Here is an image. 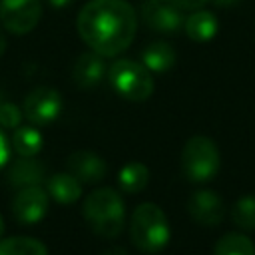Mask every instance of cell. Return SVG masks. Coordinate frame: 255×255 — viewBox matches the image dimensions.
Wrapping results in <instances>:
<instances>
[{
	"instance_id": "cell-1",
	"label": "cell",
	"mask_w": 255,
	"mask_h": 255,
	"mask_svg": "<svg viewBox=\"0 0 255 255\" xmlns=\"http://www.w3.org/2000/svg\"><path fill=\"white\" fill-rule=\"evenodd\" d=\"M76 30L92 52L114 58L133 42L137 14L126 0H90L78 12Z\"/></svg>"
},
{
	"instance_id": "cell-2",
	"label": "cell",
	"mask_w": 255,
	"mask_h": 255,
	"mask_svg": "<svg viewBox=\"0 0 255 255\" xmlns=\"http://www.w3.org/2000/svg\"><path fill=\"white\" fill-rule=\"evenodd\" d=\"M82 213L90 229L104 239H114L124 231L126 225L124 199L112 187H100L88 193L82 205Z\"/></svg>"
},
{
	"instance_id": "cell-3",
	"label": "cell",
	"mask_w": 255,
	"mask_h": 255,
	"mask_svg": "<svg viewBox=\"0 0 255 255\" xmlns=\"http://www.w3.org/2000/svg\"><path fill=\"white\" fill-rule=\"evenodd\" d=\"M129 237L137 251L155 255L169 243L171 229L163 209L151 201L139 203L129 217Z\"/></svg>"
},
{
	"instance_id": "cell-4",
	"label": "cell",
	"mask_w": 255,
	"mask_h": 255,
	"mask_svg": "<svg viewBox=\"0 0 255 255\" xmlns=\"http://www.w3.org/2000/svg\"><path fill=\"white\" fill-rule=\"evenodd\" d=\"M108 80L112 90L129 102H145L153 94L151 72L135 60L120 58L108 70Z\"/></svg>"
},
{
	"instance_id": "cell-5",
	"label": "cell",
	"mask_w": 255,
	"mask_h": 255,
	"mask_svg": "<svg viewBox=\"0 0 255 255\" xmlns=\"http://www.w3.org/2000/svg\"><path fill=\"white\" fill-rule=\"evenodd\" d=\"M181 171L193 183H203L219 171V149L207 135H193L181 149Z\"/></svg>"
},
{
	"instance_id": "cell-6",
	"label": "cell",
	"mask_w": 255,
	"mask_h": 255,
	"mask_svg": "<svg viewBox=\"0 0 255 255\" xmlns=\"http://www.w3.org/2000/svg\"><path fill=\"white\" fill-rule=\"evenodd\" d=\"M42 0H0V24L16 36L32 32L42 18Z\"/></svg>"
},
{
	"instance_id": "cell-7",
	"label": "cell",
	"mask_w": 255,
	"mask_h": 255,
	"mask_svg": "<svg viewBox=\"0 0 255 255\" xmlns=\"http://www.w3.org/2000/svg\"><path fill=\"white\" fill-rule=\"evenodd\" d=\"M62 108H64V100L56 88L38 86L24 98L22 114L34 126H48L54 120H58Z\"/></svg>"
},
{
	"instance_id": "cell-8",
	"label": "cell",
	"mask_w": 255,
	"mask_h": 255,
	"mask_svg": "<svg viewBox=\"0 0 255 255\" xmlns=\"http://www.w3.org/2000/svg\"><path fill=\"white\" fill-rule=\"evenodd\" d=\"M143 24L159 34H175L183 28V10L173 0H143L141 2Z\"/></svg>"
},
{
	"instance_id": "cell-9",
	"label": "cell",
	"mask_w": 255,
	"mask_h": 255,
	"mask_svg": "<svg viewBox=\"0 0 255 255\" xmlns=\"http://www.w3.org/2000/svg\"><path fill=\"white\" fill-rule=\"evenodd\" d=\"M50 205V195L40 185L20 187V191L12 199V213L22 225H34L40 223Z\"/></svg>"
},
{
	"instance_id": "cell-10",
	"label": "cell",
	"mask_w": 255,
	"mask_h": 255,
	"mask_svg": "<svg viewBox=\"0 0 255 255\" xmlns=\"http://www.w3.org/2000/svg\"><path fill=\"white\" fill-rule=\"evenodd\" d=\"M191 219L205 227H215L225 217V203L213 189H197L187 199Z\"/></svg>"
},
{
	"instance_id": "cell-11",
	"label": "cell",
	"mask_w": 255,
	"mask_h": 255,
	"mask_svg": "<svg viewBox=\"0 0 255 255\" xmlns=\"http://www.w3.org/2000/svg\"><path fill=\"white\" fill-rule=\"evenodd\" d=\"M66 165H68V171L74 177H78L82 183H98L108 173V165L102 159V155L88 149L70 153Z\"/></svg>"
},
{
	"instance_id": "cell-12",
	"label": "cell",
	"mask_w": 255,
	"mask_h": 255,
	"mask_svg": "<svg viewBox=\"0 0 255 255\" xmlns=\"http://www.w3.org/2000/svg\"><path fill=\"white\" fill-rule=\"evenodd\" d=\"M106 72L108 70H106L104 56H100L96 52H84V54H80V58L76 60V64L72 68V78L78 88L92 90L104 80Z\"/></svg>"
},
{
	"instance_id": "cell-13",
	"label": "cell",
	"mask_w": 255,
	"mask_h": 255,
	"mask_svg": "<svg viewBox=\"0 0 255 255\" xmlns=\"http://www.w3.org/2000/svg\"><path fill=\"white\" fill-rule=\"evenodd\" d=\"M46 191L48 195L60 203V205H72L80 199L82 195V181L78 177H74L70 171H58L52 173L46 181Z\"/></svg>"
},
{
	"instance_id": "cell-14",
	"label": "cell",
	"mask_w": 255,
	"mask_h": 255,
	"mask_svg": "<svg viewBox=\"0 0 255 255\" xmlns=\"http://www.w3.org/2000/svg\"><path fill=\"white\" fill-rule=\"evenodd\" d=\"M44 179H46V167L36 157H22L20 155V159H16L8 171V181L16 187L40 185Z\"/></svg>"
},
{
	"instance_id": "cell-15",
	"label": "cell",
	"mask_w": 255,
	"mask_h": 255,
	"mask_svg": "<svg viewBox=\"0 0 255 255\" xmlns=\"http://www.w3.org/2000/svg\"><path fill=\"white\" fill-rule=\"evenodd\" d=\"M183 30L193 42H209L217 34V18L209 10H191V14L183 20Z\"/></svg>"
},
{
	"instance_id": "cell-16",
	"label": "cell",
	"mask_w": 255,
	"mask_h": 255,
	"mask_svg": "<svg viewBox=\"0 0 255 255\" xmlns=\"http://www.w3.org/2000/svg\"><path fill=\"white\" fill-rule=\"evenodd\" d=\"M141 64L153 74L169 72L175 66V50L171 44L155 40L141 50Z\"/></svg>"
},
{
	"instance_id": "cell-17",
	"label": "cell",
	"mask_w": 255,
	"mask_h": 255,
	"mask_svg": "<svg viewBox=\"0 0 255 255\" xmlns=\"http://www.w3.org/2000/svg\"><path fill=\"white\" fill-rule=\"evenodd\" d=\"M12 147L22 157H36L44 147V135L40 129L32 126H18L12 135Z\"/></svg>"
},
{
	"instance_id": "cell-18",
	"label": "cell",
	"mask_w": 255,
	"mask_h": 255,
	"mask_svg": "<svg viewBox=\"0 0 255 255\" xmlns=\"http://www.w3.org/2000/svg\"><path fill=\"white\" fill-rule=\"evenodd\" d=\"M147 181H149V169L139 161H131L124 165L118 173V183L124 193H139L141 189H145Z\"/></svg>"
},
{
	"instance_id": "cell-19",
	"label": "cell",
	"mask_w": 255,
	"mask_h": 255,
	"mask_svg": "<svg viewBox=\"0 0 255 255\" xmlns=\"http://www.w3.org/2000/svg\"><path fill=\"white\" fill-rule=\"evenodd\" d=\"M0 255H48V249L42 241L20 235L0 239Z\"/></svg>"
},
{
	"instance_id": "cell-20",
	"label": "cell",
	"mask_w": 255,
	"mask_h": 255,
	"mask_svg": "<svg viewBox=\"0 0 255 255\" xmlns=\"http://www.w3.org/2000/svg\"><path fill=\"white\" fill-rule=\"evenodd\" d=\"M213 255H255V245L243 233H225L217 239Z\"/></svg>"
},
{
	"instance_id": "cell-21",
	"label": "cell",
	"mask_w": 255,
	"mask_h": 255,
	"mask_svg": "<svg viewBox=\"0 0 255 255\" xmlns=\"http://www.w3.org/2000/svg\"><path fill=\"white\" fill-rule=\"evenodd\" d=\"M231 221L239 229L255 231V195H243L233 203Z\"/></svg>"
},
{
	"instance_id": "cell-22",
	"label": "cell",
	"mask_w": 255,
	"mask_h": 255,
	"mask_svg": "<svg viewBox=\"0 0 255 255\" xmlns=\"http://www.w3.org/2000/svg\"><path fill=\"white\" fill-rule=\"evenodd\" d=\"M22 110L12 102H0V126L6 129H16L22 124Z\"/></svg>"
},
{
	"instance_id": "cell-23",
	"label": "cell",
	"mask_w": 255,
	"mask_h": 255,
	"mask_svg": "<svg viewBox=\"0 0 255 255\" xmlns=\"http://www.w3.org/2000/svg\"><path fill=\"white\" fill-rule=\"evenodd\" d=\"M8 159H10V143L4 135V131L0 129V167H4Z\"/></svg>"
},
{
	"instance_id": "cell-24",
	"label": "cell",
	"mask_w": 255,
	"mask_h": 255,
	"mask_svg": "<svg viewBox=\"0 0 255 255\" xmlns=\"http://www.w3.org/2000/svg\"><path fill=\"white\" fill-rule=\"evenodd\" d=\"M181 10H199V8H203L209 0H173Z\"/></svg>"
},
{
	"instance_id": "cell-25",
	"label": "cell",
	"mask_w": 255,
	"mask_h": 255,
	"mask_svg": "<svg viewBox=\"0 0 255 255\" xmlns=\"http://www.w3.org/2000/svg\"><path fill=\"white\" fill-rule=\"evenodd\" d=\"M48 4L54 8V10H66L74 4V0H48Z\"/></svg>"
},
{
	"instance_id": "cell-26",
	"label": "cell",
	"mask_w": 255,
	"mask_h": 255,
	"mask_svg": "<svg viewBox=\"0 0 255 255\" xmlns=\"http://www.w3.org/2000/svg\"><path fill=\"white\" fill-rule=\"evenodd\" d=\"M209 2H213V4L219 6V8H231V6H235L239 0H209Z\"/></svg>"
},
{
	"instance_id": "cell-27",
	"label": "cell",
	"mask_w": 255,
	"mask_h": 255,
	"mask_svg": "<svg viewBox=\"0 0 255 255\" xmlns=\"http://www.w3.org/2000/svg\"><path fill=\"white\" fill-rule=\"evenodd\" d=\"M102 255H128V251H126L124 247H112V249L104 251Z\"/></svg>"
},
{
	"instance_id": "cell-28",
	"label": "cell",
	"mask_w": 255,
	"mask_h": 255,
	"mask_svg": "<svg viewBox=\"0 0 255 255\" xmlns=\"http://www.w3.org/2000/svg\"><path fill=\"white\" fill-rule=\"evenodd\" d=\"M4 52H6V36L0 32V58L4 56Z\"/></svg>"
},
{
	"instance_id": "cell-29",
	"label": "cell",
	"mask_w": 255,
	"mask_h": 255,
	"mask_svg": "<svg viewBox=\"0 0 255 255\" xmlns=\"http://www.w3.org/2000/svg\"><path fill=\"white\" fill-rule=\"evenodd\" d=\"M2 233H4V217L0 213V237H2Z\"/></svg>"
}]
</instances>
